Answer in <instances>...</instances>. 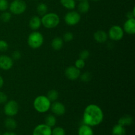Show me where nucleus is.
<instances>
[{"instance_id": "5", "label": "nucleus", "mask_w": 135, "mask_h": 135, "mask_svg": "<svg viewBox=\"0 0 135 135\" xmlns=\"http://www.w3.org/2000/svg\"><path fill=\"white\" fill-rule=\"evenodd\" d=\"M26 3L23 0H13L9 4V9L10 13L15 15H18L25 13L26 10Z\"/></svg>"}, {"instance_id": "32", "label": "nucleus", "mask_w": 135, "mask_h": 135, "mask_svg": "<svg viewBox=\"0 0 135 135\" xmlns=\"http://www.w3.org/2000/svg\"><path fill=\"white\" fill-rule=\"evenodd\" d=\"M9 49V44L3 40H0V51L5 52Z\"/></svg>"}, {"instance_id": "4", "label": "nucleus", "mask_w": 135, "mask_h": 135, "mask_svg": "<svg viewBox=\"0 0 135 135\" xmlns=\"http://www.w3.org/2000/svg\"><path fill=\"white\" fill-rule=\"evenodd\" d=\"M44 36L42 33L34 30L30 33L27 38L28 45L32 49L40 48L44 43Z\"/></svg>"}, {"instance_id": "23", "label": "nucleus", "mask_w": 135, "mask_h": 135, "mask_svg": "<svg viewBox=\"0 0 135 135\" xmlns=\"http://www.w3.org/2000/svg\"><path fill=\"white\" fill-rule=\"evenodd\" d=\"M17 122L14 119L12 118L11 117H9L7 118L5 121V126L8 130H14L17 127Z\"/></svg>"}, {"instance_id": "11", "label": "nucleus", "mask_w": 135, "mask_h": 135, "mask_svg": "<svg viewBox=\"0 0 135 135\" xmlns=\"http://www.w3.org/2000/svg\"><path fill=\"white\" fill-rule=\"evenodd\" d=\"M50 109L52 113L56 116L63 115L66 112V108L64 104L57 101L54 102L53 104H51Z\"/></svg>"}, {"instance_id": "8", "label": "nucleus", "mask_w": 135, "mask_h": 135, "mask_svg": "<svg viewBox=\"0 0 135 135\" xmlns=\"http://www.w3.org/2000/svg\"><path fill=\"white\" fill-rule=\"evenodd\" d=\"M108 38L113 41H119L123 38L124 30L122 27L119 25H113L109 28L108 32Z\"/></svg>"}, {"instance_id": "33", "label": "nucleus", "mask_w": 135, "mask_h": 135, "mask_svg": "<svg viewBox=\"0 0 135 135\" xmlns=\"http://www.w3.org/2000/svg\"><path fill=\"white\" fill-rule=\"evenodd\" d=\"M90 56V52L88 50H84L83 51H80V53L79 54V58L80 59H83V60H86V59H88Z\"/></svg>"}, {"instance_id": "1", "label": "nucleus", "mask_w": 135, "mask_h": 135, "mask_svg": "<svg viewBox=\"0 0 135 135\" xmlns=\"http://www.w3.org/2000/svg\"><path fill=\"white\" fill-rule=\"evenodd\" d=\"M104 115L102 109L96 104H90L84 109L83 116V123L96 127L102 123Z\"/></svg>"}, {"instance_id": "16", "label": "nucleus", "mask_w": 135, "mask_h": 135, "mask_svg": "<svg viewBox=\"0 0 135 135\" xmlns=\"http://www.w3.org/2000/svg\"><path fill=\"white\" fill-rule=\"evenodd\" d=\"M78 135H94V131L92 127L83 123L79 128Z\"/></svg>"}, {"instance_id": "6", "label": "nucleus", "mask_w": 135, "mask_h": 135, "mask_svg": "<svg viewBox=\"0 0 135 135\" xmlns=\"http://www.w3.org/2000/svg\"><path fill=\"white\" fill-rule=\"evenodd\" d=\"M19 111V105L15 100H9L5 103L3 112L8 117H14Z\"/></svg>"}, {"instance_id": "36", "label": "nucleus", "mask_w": 135, "mask_h": 135, "mask_svg": "<svg viewBox=\"0 0 135 135\" xmlns=\"http://www.w3.org/2000/svg\"><path fill=\"white\" fill-rule=\"evenodd\" d=\"M4 84V80H3V78L2 76L0 75V88H1L3 87Z\"/></svg>"}, {"instance_id": "29", "label": "nucleus", "mask_w": 135, "mask_h": 135, "mask_svg": "<svg viewBox=\"0 0 135 135\" xmlns=\"http://www.w3.org/2000/svg\"><path fill=\"white\" fill-rule=\"evenodd\" d=\"M9 4L7 0H0V11H6L9 9Z\"/></svg>"}, {"instance_id": "28", "label": "nucleus", "mask_w": 135, "mask_h": 135, "mask_svg": "<svg viewBox=\"0 0 135 135\" xmlns=\"http://www.w3.org/2000/svg\"><path fill=\"white\" fill-rule=\"evenodd\" d=\"M79 78H80V80L83 82H84V83H88V82H89L90 80H91V79H92V75H91L90 73L85 72L84 73L82 74V75L80 74V77Z\"/></svg>"}, {"instance_id": "31", "label": "nucleus", "mask_w": 135, "mask_h": 135, "mask_svg": "<svg viewBox=\"0 0 135 135\" xmlns=\"http://www.w3.org/2000/svg\"><path fill=\"white\" fill-rule=\"evenodd\" d=\"M85 60H83L82 59H78L75 61V66L76 67L77 69H82L85 66Z\"/></svg>"}, {"instance_id": "27", "label": "nucleus", "mask_w": 135, "mask_h": 135, "mask_svg": "<svg viewBox=\"0 0 135 135\" xmlns=\"http://www.w3.org/2000/svg\"><path fill=\"white\" fill-rule=\"evenodd\" d=\"M65 131L61 127H56L51 130V135H65Z\"/></svg>"}, {"instance_id": "10", "label": "nucleus", "mask_w": 135, "mask_h": 135, "mask_svg": "<svg viewBox=\"0 0 135 135\" xmlns=\"http://www.w3.org/2000/svg\"><path fill=\"white\" fill-rule=\"evenodd\" d=\"M14 65L12 57L7 55H0V69L5 71L11 69Z\"/></svg>"}, {"instance_id": "17", "label": "nucleus", "mask_w": 135, "mask_h": 135, "mask_svg": "<svg viewBox=\"0 0 135 135\" xmlns=\"http://www.w3.org/2000/svg\"><path fill=\"white\" fill-rule=\"evenodd\" d=\"M133 123V117L130 115H125L119 119L118 124L122 126H129Z\"/></svg>"}, {"instance_id": "20", "label": "nucleus", "mask_w": 135, "mask_h": 135, "mask_svg": "<svg viewBox=\"0 0 135 135\" xmlns=\"http://www.w3.org/2000/svg\"><path fill=\"white\" fill-rule=\"evenodd\" d=\"M112 135H126V130L125 127L117 123L112 128Z\"/></svg>"}, {"instance_id": "35", "label": "nucleus", "mask_w": 135, "mask_h": 135, "mask_svg": "<svg viewBox=\"0 0 135 135\" xmlns=\"http://www.w3.org/2000/svg\"><path fill=\"white\" fill-rule=\"evenodd\" d=\"M21 53L18 50H16L12 54V59H15V60H18V59H21Z\"/></svg>"}, {"instance_id": "25", "label": "nucleus", "mask_w": 135, "mask_h": 135, "mask_svg": "<svg viewBox=\"0 0 135 135\" xmlns=\"http://www.w3.org/2000/svg\"><path fill=\"white\" fill-rule=\"evenodd\" d=\"M46 96L51 101V102H54L57 101V100L59 98V93L55 90H51L47 92V94Z\"/></svg>"}, {"instance_id": "30", "label": "nucleus", "mask_w": 135, "mask_h": 135, "mask_svg": "<svg viewBox=\"0 0 135 135\" xmlns=\"http://www.w3.org/2000/svg\"><path fill=\"white\" fill-rule=\"evenodd\" d=\"M74 35L72 32H67L65 33L63 36V38L64 42H70L71 41H72L73 40Z\"/></svg>"}, {"instance_id": "9", "label": "nucleus", "mask_w": 135, "mask_h": 135, "mask_svg": "<svg viewBox=\"0 0 135 135\" xmlns=\"http://www.w3.org/2000/svg\"><path fill=\"white\" fill-rule=\"evenodd\" d=\"M65 75L69 80H75L80 77V70L75 66H69L65 71Z\"/></svg>"}, {"instance_id": "7", "label": "nucleus", "mask_w": 135, "mask_h": 135, "mask_svg": "<svg viewBox=\"0 0 135 135\" xmlns=\"http://www.w3.org/2000/svg\"><path fill=\"white\" fill-rule=\"evenodd\" d=\"M81 19V16L79 12L71 10L67 13L64 17L65 22L69 26H75L77 25Z\"/></svg>"}, {"instance_id": "39", "label": "nucleus", "mask_w": 135, "mask_h": 135, "mask_svg": "<svg viewBox=\"0 0 135 135\" xmlns=\"http://www.w3.org/2000/svg\"><path fill=\"white\" fill-rule=\"evenodd\" d=\"M92 1H100V0H92Z\"/></svg>"}, {"instance_id": "13", "label": "nucleus", "mask_w": 135, "mask_h": 135, "mask_svg": "<svg viewBox=\"0 0 135 135\" xmlns=\"http://www.w3.org/2000/svg\"><path fill=\"white\" fill-rule=\"evenodd\" d=\"M123 29L124 30V32H126L127 34L133 35L135 34V18H127L123 25Z\"/></svg>"}, {"instance_id": "14", "label": "nucleus", "mask_w": 135, "mask_h": 135, "mask_svg": "<svg viewBox=\"0 0 135 135\" xmlns=\"http://www.w3.org/2000/svg\"><path fill=\"white\" fill-rule=\"evenodd\" d=\"M94 38L98 43L103 44L108 40V35L104 30H98L94 34Z\"/></svg>"}, {"instance_id": "15", "label": "nucleus", "mask_w": 135, "mask_h": 135, "mask_svg": "<svg viewBox=\"0 0 135 135\" xmlns=\"http://www.w3.org/2000/svg\"><path fill=\"white\" fill-rule=\"evenodd\" d=\"M42 26L41 18L38 16H33L29 21V26L33 30H37Z\"/></svg>"}, {"instance_id": "19", "label": "nucleus", "mask_w": 135, "mask_h": 135, "mask_svg": "<svg viewBox=\"0 0 135 135\" xmlns=\"http://www.w3.org/2000/svg\"><path fill=\"white\" fill-rule=\"evenodd\" d=\"M90 10V3L88 0H84V1H79L78 5V11L80 13L84 14L89 11Z\"/></svg>"}, {"instance_id": "38", "label": "nucleus", "mask_w": 135, "mask_h": 135, "mask_svg": "<svg viewBox=\"0 0 135 135\" xmlns=\"http://www.w3.org/2000/svg\"><path fill=\"white\" fill-rule=\"evenodd\" d=\"M75 1H84V0H75Z\"/></svg>"}, {"instance_id": "40", "label": "nucleus", "mask_w": 135, "mask_h": 135, "mask_svg": "<svg viewBox=\"0 0 135 135\" xmlns=\"http://www.w3.org/2000/svg\"><path fill=\"white\" fill-rule=\"evenodd\" d=\"M0 135H1V133H0Z\"/></svg>"}, {"instance_id": "3", "label": "nucleus", "mask_w": 135, "mask_h": 135, "mask_svg": "<svg viewBox=\"0 0 135 135\" xmlns=\"http://www.w3.org/2000/svg\"><path fill=\"white\" fill-rule=\"evenodd\" d=\"M42 25L48 29L54 28L59 25L60 18L55 13H47L41 18Z\"/></svg>"}, {"instance_id": "37", "label": "nucleus", "mask_w": 135, "mask_h": 135, "mask_svg": "<svg viewBox=\"0 0 135 135\" xmlns=\"http://www.w3.org/2000/svg\"><path fill=\"white\" fill-rule=\"evenodd\" d=\"M2 135H17V134H16L15 133H14V132L7 131V132H5V133H4Z\"/></svg>"}, {"instance_id": "12", "label": "nucleus", "mask_w": 135, "mask_h": 135, "mask_svg": "<svg viewBox=\"0 0 135 135\" xmlns=\"http://www.w3.org/2000/svg\"><path fill=\"white\" fill-rule=\"evenodd\" d=\"M51 128L46 124H40L34 128L32 135H51Z\"/></svg>"}, {"instance_id": "24", "label": "nucleus", "mask_w": 135, "mask_h": 135, "mask_svg": "<svg viewBox=\"0 0 135 135\" xmlns=\"http://www.w3.org/2000/svg\"><path fill=\"white\" fill-rule=\"evenodd\" d=\"M47 10H48V7H47V5L44 3H40L37 5L36 11L39 15H44L45 14L47 13Z\"/></svg>"}, {"instance_id": "34", "label": "nucleus", "mask_w": 135, "mask_h": 135, "mask_svg": "<svg viewBox=\"0 0 135 135\" xmlns=\"http://www.w3.org/2000/svg\"><path fill=\"white\" fill-rule=\"evenodd\" d=\"M7 102V96L3 92L0 91V104H5Z\"/></svg>"}, {"instance_id": "2", "label": "nucleus", "mask_w": 135, "mask_h": 135, "mask_svg": "<svg viewBox=\"0 0 135 135\" xmlns=\"http://www.w3.org/2000/svg\"><path fill=\"white\" fill-rule=\"evenodd\" d=\"M51 102L46 96L40 95L34 99L33 102V106L37 112L40 113H44L48 112L51 108Z\"/></svg>"}, {"instance_id": "21", "label": "nucleus", "mask_w": 135, "mask_h": 135, "mask_svg": "<svg viewBox=\"0 0 135 135\" xmlns=\"http://www.w3.org/2000/svg\"><path fill=\"white\" fill-rule=\"evenodd\" d=\"M62 6L68 10H73L76 7V1L75 0H60Z\"/></svg>"}, {"instance_id": "18", "label": "nucleus", "mask_w": 135, "mask_h": 135, "mask_svg": "<svg viewBox=\"0 0 135 135\" xmlns=\"http://www.w3.org/2000/svg\"><path fill=\"white\" fill-rule=\"evenodd\" d=\"M63 42L64 41L61 37H55L51 41V46L54 50L58 51L63 47Z\"/></svg>"}, {"instance_id": "22", "label": "nucleus", "mask_w": 135, "mask_h": 135, "mask_svg": "<svg viewBox=\"0 0 135 135\" xmlns=\"http://www.w3.org/2000/svg\"><path fill=\"white\" fill-rule=\"evenodd\" d=\"M57 123V119L55 115L49 114L45 118V124L50 127L52 128L55 126Z\"/></svg>"}, {"instance_id": "26", "label": "nucleus", "mask_w": 135, "mask_h": 135, "mask_svg": "<svg viewBox=\"0 0 135 135\" xmlns=\"http://www.w3.org/2000/svg\"><path fill=\"white\" fill-rule=\"evenodd\" d=\"M11 13L10 12L3 11L0 15V18H1V21L3 22H8L10 21V20L11 19Z\"/></svg>"}]
</instances>
